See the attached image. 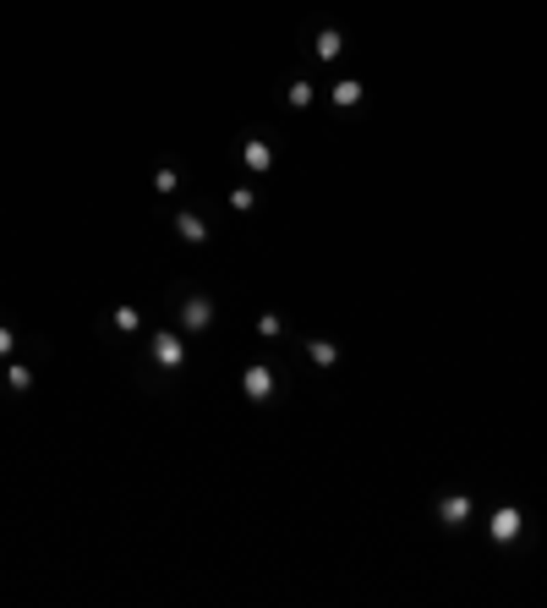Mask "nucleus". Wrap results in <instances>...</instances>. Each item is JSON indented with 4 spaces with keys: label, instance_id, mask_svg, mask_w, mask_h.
<instances>
[{
    "label": "nucleus",
    "instance_id": "7",
    "mask_svg": "<svg viewBox=\"0 0 547 608\" xmlns=\"http://www.w3.org/2000/svg\"><path fill=\"white\" fill-rule=\"evenodd\" d=\"M175 236H181V241H208V225H203L197 214H181V219H175Z\"/></svg>",
    "mask_w": 547,
    "mask_h": 608
},
{
    "label": "nucleus",
    "instance_id": "10",
    "mask_svg": "<svg viewBox=\"0 0 547 608\" xmlns=\"http://www.w3.org/2000/svg\"><path fill=\"white\" fill-rule=\"evenodd\" d=\"M334 105H361V83H334Z\"/></svg>",
    "mask_w": 547,
    "mask_h": 608
},
{
    "label": "nucleus",
    "instance_id": "8",
    "mask_svg": "<svg viewBox=\"0 0 547 608\" xmlns=\"http://www.w3.org/2000/svg\"><path fill=\"white\" fill-rule=\"evenodd\" d=\"M339 50H345V39H339L334 28H323V33H317V61H334Z\"/></svg>",
    "mask_w": 547,
    "mask_h": 608
},
{
    "label": "nucleus",
    "instance_id": "6",
    "mask_svg": "<svg viewBox=\"0 0 547 608\" xmlns=\"http://www.w3.org/2000/svg\"><path fill=\"white\" fill-rule=\"evenodd\" d=\"M241 159H247V170H269L274 165V148L263 143V137H252V143L241 148Z\"/></svg>",
    "mask_w": 547,
    "mask_h": 608
},
{
    "label": "nucleus",
    "instance_id": "15",
    "mask_svg": "<svg viewBox=\"0 0 547 608\" xmlns=\"http://www.w3.org/2000/svg\"><path fill=\"white\" fill-rule=\"evenodd\" d=\"M0 357H11V329L0 323Z\"/></svg>",
    "mask_w": 547,
    "mask_h": 608
},
{
    "label": "nucleus",
    "instance_id": "5",
    "mask_svg": "<svg viewBox=\"0 0 547 608\" xmlns=\"http://www.w3.org/2000/svg\"><path fill=\"white\" fill-rule=\"evenodd\" d=\"M438 515L449 526H465V521H471V499H465V493H449V499L438 504Z\"/></svg>",
    "mask_w": 547,
    "mask_h": 608
},
{
    "label": "nucleus",
    "instance_id": "1",
    "mask_svg": "<svg viewBox=\"0 0 547 608\" xmlns=\"http://www.w3.org/2000/svg\"><path fill=\"white\" fill-rule=\"evenodd\" d=\"M520 510H514V504H504V510H493V526H487V532H493V543H514V537H520Z\"/></svg>",
    "mask_w": 547,
    "mask_h": 608
},
{
    "label": "nucleus",
    "instance_id": "4",
    "mask_svg": "<svg viewBox=\"0 0 547 608\" xmlns=\"http://www.w3.org/2000/svg\"><path fill=\"white\" fill-rule=\"evenodd\" d=\"M241 389H247V400H269L274 395V373H269V367H247Z\"/></svg>",
    "mask_w": 547,
    "mask_h": 608
},
{
    "label": "nucleus",
    "instance_id": "3",
    "mask_svg": "<svg viewBox=\"0 0 547 608\" xmlns=\"http://www.w3.org/2000/svg\"><path fill=\"white\" fill-rule=\"evenodd\" d=\"M153 362H159V367H181V362H187V345H181L175 335H153Z\"/></svg>",
    "mask_w": 547,
    "mask_h": 608
},
{
    "label": "nucleus",
    "instance_id": "13",
    "mask_svg": "<svg viewBox=\"0 0 547 608\" xmlns=\"http://www.w3.org/2000/svg\"><path fill=\"white\" fill-rule=\"evenodd\" d=\"M115 323H121V329H137L143 318H137V307H115Z\"/></svg>",
    "mask_w": 547,
    "mask_h": 608
},
{
    "label": "nucleus",
    "instance_id": "2",
    "mask_svg": "<svg viewBox=\"0 0 547 608\" xmlns=\"http://www.w3.org/2000/svg\"><path fill=\"white\" fill-rule=\"evenodd\" d=\"M181 323H187V329H208V323H213V302H208V296H187Z\"/></svg>",
    "mask_w": 547,
    "mask_h": 608
},
{
    "label": "nucleus",
    "instance_id": "9",
    "mask_svg": "<svg viewBox=\"0 0 547 608\" xmlns=\"http://www.w3.org/2000/svg\"><path fill=\"white\" fill-rule=\"evenodd\" d=\"M307 357H312L317 367H334V357H339V351L329 345V340H312V345H307Z\"/></svg>",
    "mask_w": 547,
    "mask_h": 608
},
{
    "label": "nucleus",
    "instance_id": "14",
    "mask_svg": "<svg viewBox=\"0 0 547 608\" xmlns=\"http://www.w3.org/2000/svg\"><path fill=\"white\" fill-rule=\"evenodd\" d=\"M230 209L247 214V209H252V192H247V187H235V192H230Z\"/></svg>",
    "mask_w": 547,
    "mask_h": 608
},
{
    "label": "nucleus",
    "instance_id": "12",
    "mask_svg": "<svg viewBox=\"0 0 547 608\" xmlns=\"http://www.w3.org/2000/svg\"><path fill=\"white\" fill-rule=\"evenodd\" d=\"M290 105H295V110L312 105V83H290Z\"/></svg>",
    "mask_w": 547,
    "mask_h": 608
},
{
    "label": "nucleus",
    "instance_id": "11",
    "mask_svg": "<svg viewBox=\"0 0 547 608\" xmlns=\"http://www.w3.org/2000/svg\"><path fill=\"white\" fill-rule=\"evenodd\" d=\"M28 384H33V373H28V367H6V389H28Z\"/></svg>",
    "mask_w": 547,
    "mask_h": 608
}]
</instances>
